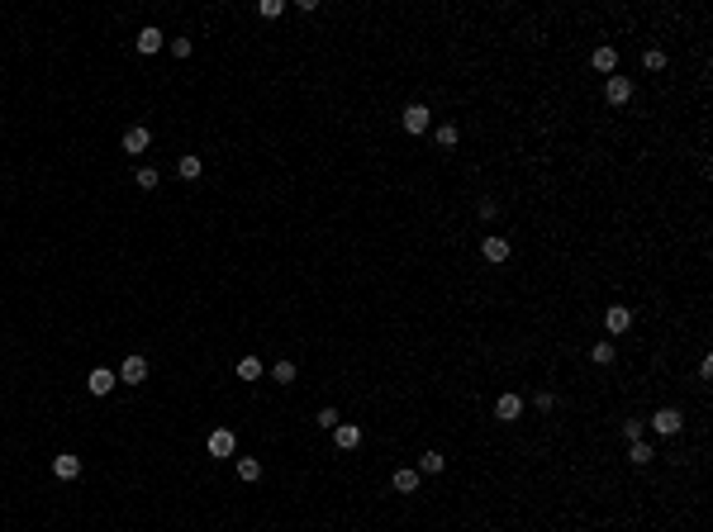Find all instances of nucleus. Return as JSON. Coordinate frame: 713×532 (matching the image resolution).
Instances as JSON below:
<instances>
[{
    "label": "nucleus",
    "instance_id": "11",
    "mask_svg": "<svg viewBox=\"0 0 713 532\" xmlns=\"http://www.w3.org/2000/svg\"><path fill=\"white\" fill-rule=\"evenodd\" d=\"M158 48H162V29H158V24L138 29V53H148V57H153Z\"/></svg>",
    "mask_w": 713,
    "mask_h": 532
},
{
    "label": "nucleus",
    "instance_id": "10",
    "mask_svg": "<svg viewBox=\"0 0 713 532\" xmlns=\"http://www.w3.org/2000/svg\"><path fill=\"white\" fill-rule=\"evenodd\" d=\"M480 252H485V262H495V266H500V262H509V242H504V238H495V233H490V238L480 242Z\"/></svg>",
    "mask_w": 713,
    "mask_h": 532
},
{
    "label": "nucleus",
    "instance_id": "22",
    "mask_svg": "<svg viewBox=\"0 0 713 532\" xmlns=\"http://www.w3.org/2000/svg\"><path fill=\"white\" fill-rule=\"evenodd\" d=\"M314 423H319V428H328V432H333V428L343 423V414H338V409H319V414H314Z\"/></svg>",
    "mask_w": 713,
    "mask_h": 532
},
{
    "label": "nucleus",
    "instance_id": "28",
    "mask_svg": "<svg viewBox=\"0 0 713 532\" xmlns=\"http://www.w3.org/2000/svg\"><path fill=\"white\" fill-rule=\"evenodd\" d=\"M623 432H628V442H642V418H628Z\"/></svg>",
    "mask_w": 713,
    "mask_h": 532
},
{
    "label": "nucleus",
    "instance_id": "5",
    "mask_svg": "<svg viewBox=\"0 0 713 532\" xmlns=\"http://www.w3.org/2000/svg\"><path fill=\"white\" fill-rule=\"evenodd\" d=\"M519 414H523V399H519V395H500V399H495V418H500V423H514Z\"/></svg>",
    "mask_w": 713,
    "mask_h": 532
},
{
    "label": "nucleus",
    "instance_id": "21",
    "mask_svg": "<svg viewBox=\"0 0 713 532\" xmlns=\"http://www.w3.org/2000/svg\"><path fill=\"white\" fill-rule=\"evenodd\" d=\"M238 476H243V480H262V461L243 456V461H238Z\"/></svg>",
    "mask_w": 713,
    "mask_h": 532
},
{
    "label": "nucleus",
    "instance_id": "14",
    "mask_svg": "<svg viewBox=\"0 0 713 532\" xmlns=\"http://www.w3.org/2000/svg\"><path fill=\"white\" fill-rule=\"evenodd\" d=\"M176 171H181V176H185V181H195V176H200V171H205V162H200V157H195V152H185V157H181V162H176Z\"/></svg>",
    "mask_w": 713,
    "mask_h": 532
},
{
    "label": "nucleus",
    "instance_id": "20",
    "mask_svg": "<svg viewBox=\"0 0 713 532\" xmlns=\"http://www.w3.org/2000/svg\"><path fill=\"white\" fill-rule=\"evenodd\" d=\"M271 380H276V385H291V380H295V361H276V366H271Z\"/></svg>",
    "mask_w": 713,
    "mask_h": 532
},
{
    "label": "nucleus",
    "instance_id": "3",
    "mask_svg": "<svg viewBox=\"0 0 713 532\" xmlns=\"http://www.w3.org/2000/svg\"><path fill=\"white\" fill-rule=\"evenodd\" d=\"M604 95H608V105H628V100H633V81H628V77H608L604 81Z\"/></svg>",
    "mask_w": 713,
    "mask_h": 532
},
{
    "label": "nucleus",
    "instance_id": "7",
    "mask_svg": "<svg viewBox=\"0 0 713 532\" xmlns=\"http://www.w3.org/2000/svg\"><path fill=\"white\" fill-rule=\"evenodd\" d=\"M119 380H124V385H143V380H148V361H143V357H129V361L119 366Z\"/></svg>",
    "mask_w": 713,
    "mask_h": 532
},
{
    "label": "nucleus",
    "instance_id": "9",
    "mask_svg": "<svg viewBox=\"0 0 713 532\" xmlns=\"http://www.w3.org/2000/svg\"><path fill=\"white\" fill-rule=\"evenodd\" d=\"M86 385H91V395H109L114 390V371L109 366H95V371L86 375Z\"/></svg>",
    "mask_w": 713,
    "mask_h": 532
},
{
    "label": "nucleus",
    "instance_id": "1",
    "mask_svg": "<svg viewBox=\"0 0 713 532\" xmlns=\"http://www.w3.org/2000/svg\"><path fill=\"white\" fill-rule=\"evenodd\" d=\"M399 124H404V133H423L428 124H433V109H428V105H404Z\"/></svg>",
    "mask_w": 713,
    "mask_h": 532
},
{
    "label": "nucleus",
    "instance_id": "26",
    "mask_svg": "<svg viewBox=\"0 0 713 532\" xmlns=\"http://www.w3.org/2000/svg\"><path fill=\"white\" fill-rule=\"evenodd\" d=\"M438 148H457V124H438Z\"/></svg>",
    "mask_w": 713,
    "mask_h": 532
},
{
    "label": "nucleus",
    "instance_id": "15",
    "mask_svg": "<svg viewBox=\"0 0 713 532\" xmlns=\"http://www.w3.org/2000/svg\"><path fill=\"white\" fill-rule=\"evenodd\" d=\"M395 490H399V494H414V490H419V471H409V466L395 471Z\"/></svg>",
    "mask_w": 713,
    "mask_h": 532
},
{
    "label": "nucleus",
    "instance_id": "6",
    "mask_svg": "<svg viewBox=\"0 0 713 532\" xmlns=\"http://www.w3.org/2000/svg\"><path fill=\"white\" fill-rule=\"evenodd\" d=\"M333 442H338V452L362 447V428H357V423H338V428H333Z\"/></svg>",
    "mask_w": 713,
    "mask_h": 532
},
{
    "label": "nucleus",
    "instance_id": "19",
    "mask_svg": "<svg viewBox=\"0 0 713 532\" xmlns=\"http://www.w3.org/2000/svg\"><path fill=\"white\" fill-rule=\"evenodd\" d=\"M590 361H595V366H608V361H613V343H595L590 347Z\"/></svg>",
    "mask_w": 713,
    "mask_h": 532
},
{
    "label": "nucleus",
    "instance_id": "18",
    "mask_svg": "<svg viewBox=\"0 0 713 532\" xmlns=\"http://www.w3.org/2000/svg\"><path fill=\"white\" fill-rule=\"evenodd\" d=\"M257 375H262V361L257 357H243L238 361V380H257Z\"/></svg>",
    "mask_w": 713,
    "mask_h": 532
},
{
    "label": "nucleus",
    "instance_id": "24",
    "mask_svg": "<svg viewBox=\"0 0 713 532\" xmlns=\"http://www.w3.org/2000/svg\"><path fill=\"white\" fill-rule=\"evenodd\" d=\"M652 456H657V452H652L647 442H633V452H628V461H633V466H647Z\"/></svg>",
    "mask_w": 713,
    "mask_h": 532
},
{
    "label": "nucleus",
    "instance_id": "25",
    "mask_svg": "<svg viewBox=\"0 0 713 532\" xmlns=\"http://www.w3.org/2000/svg\"><path fill=\"white\" fill-rule=\"evenodd\" d=\"M281 10H286V0H257V15H262V19H276Z\"/></svg>",
    "mask_w": 713,
    "mask_h": 532
},
{
    "label": "nucleus",
    "instance_id": "8",
    "mask_svg": "<svg viewBox=\"0 0 713 532\" xmlns=\"http://www.w3.org/2000/svg\"><path fill=\"white\" fill-rule=\"evenodd\" d=\"M233 447H238V437L229 428H214L210 432V456H233Z\"/></svg>",
    "mask_w": 713,
    "mask_h": 532
},
{
    "label": "nucleus",
    "instance_id": "12",
    "mask_svg": "<svg viewBox=\"0 0 713 532\" xmlns=\"http://www.w3.org/2000/svg\"><path fill=\"white\" fill-rule=\"evenodd\" d=\"M148 143H153V133H148V129H129V133H124V152H148Z\"/></svg>",
    "mask_w": 713,
    "mask_h": 532
},
{
    "label": "nucleus",
    "instance_id": "13",
    "mask_svg": "<svg viewBox=\"0 0 713 532\" xmlns=\"http://www.w3.org/2000/svg\"><path fill=\"white\" fill-rule=\"evenodd\" d=\"M53 476L57 480H77L81 476V461H77V456H57V461H53Z\"/></svg>",
    "mask_w": 713,
    "mask_h": 532
},
{
    "label": "nucleus",
    "instance_id": "4",
    "mask_svg": "<svg viewBox=\"0 0 713 532\" xmlns=\"http://www.w3.org/2000/svg\"><path fill=\"white\" fill-rule=\"evenodd\" d=\"M628 323H633L628 304H608V309H604V328H608V333H628Z\"/></svg>",
    "mask_w": 713,
    "mask_h": 532
},
{
    "label": "nucleus",
    "instance_id": "27",
    "mask_svg": "<svg viewBox=\"0 0 713 532\" xmlns=\"http://www.w3.org/2000/svg\"><path fill=\"white\" fill-rule=\"evenodd\" d=\"M158 181H162L158 166H143V171H138V186H143V190H158Z\"/></svg>",
    "mask_w": 713,
    "mask_h": 532
},
{
    "label": "nucleus",
    "instance_id": "16",
    "mask_svg": "<svg viewBox=\"0 0 713 532\" xmlns=\"http://www.w3.org/2000/svg\"><path fill=\"white\" fill-rule=\"evenodd\" d=\"M443 466H447V461H443V452H423L419 456V471H423V476H438Z\"/></svg>",
    "mask_w": 713,
    "mask_h": 532
},
{
    "label": "nucleus",
    "instance_id": "17",
    "mask_svg": "<svg viewBox=\"0 0 713 532\" xmlns=\"http://www.w3.org/2000/svg\"><path fill=\"white\" fill-rule=\"evenodd\" d=\"M595 67L613 77V67H618V53H613V48H595Z\"/></svg>",
    "mask_w": 713,
    "mask_h": 532
},
{
    "label": "nucleus",
    "instance_id": "23",
    "mask_svg": "<svg viewBox=\"0 0 713 532\" xmlns=\"http://www.w3.org/2000/svg\"><path fill=\"white\" fill-rule=\"evenodd\" d=\"M642 67H647V72H661V67H666V53H661V48H647V53H642Z\"/></svg>",
    "mask_w": 713,
    "mask_h": 532
},
{
    "label": "nucleus",
    "instance_id": "2",
    "mask_svg": "<svg viewBox=\"0 0 713 532\" xmlns=\"http://www.w3.org/2000/svg\"><path fill=\"white\" fill-rule=\"evenodd\" d=\"M652 428H657L661 437H675V432L685 428V418H680V409H657V414H652Z\"/></svg>",
    "mask_w": 713,
    "mask_h": 532
}]
</instances>
